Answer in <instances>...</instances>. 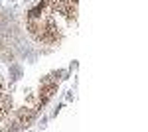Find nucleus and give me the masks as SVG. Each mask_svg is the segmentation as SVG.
<instances>
[{
	"mask_svg": "<svg viewBox=\"0 0 148 132\" xmlns=\"http://www.w3.org/2000/svg\"><path fill=\"white\" fill-rule=\"evenodd\" d=\"M79 0H38L26 12V30L38 45L57 47L77 28Z\"/></svg>",
	"mask_w": 148,
	"mask_h": 132,
	"instance_id": "obj_1",
	"label": "nucleus"
},
{
	"mask_svg": "<svg viewBox=\"0 0 148 132\" xmlns=\"http://www.w3.org/2000/svg\"><path fill=\"white\" fill-rule=\"evenodd\" d=\"M14 99L10 95V89L6 85V81L0 73V130L8 128L12 120V114H14Z\"/></svg>",
	"mask_w": 148,
	"mask_h": 132,
	"instance_id": "obj_2",
	"label": "nucleus"
}]
</instances>
